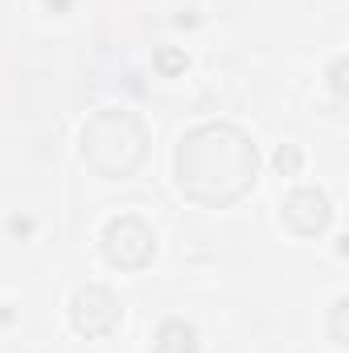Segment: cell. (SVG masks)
Returning <instances> with one entry per match:
<instances>
[{
    "label": "cell",
    "instance_id": "9c48e42d",
    "mask_svg": "<svg viewBox=\"0 0 349 353\" xmlns=\"http://www.w3.org/2000/svg\"><path fill=\"white\" fill-rule=\"evenodd\" d=\"M346 312H349V300L341 296V300L333 304V312H329V341H333V345H349V333H346Z\"/></svg>",
    "mask_w": 349,
    "mask_h": 353
},
{
    "label": "cell",
    "instance_id": "30bf717a",
    "mask_svg": "<svg viewBox=\"0 0 349 353\" xmlns=\"http://www.w3.org/2000/svg\"><path fill=\"white\" fill-rule=\"evenodd\" d=\"M329 87H333L337 99H346V58H337V62H333V70H329Z\"/></svg>",
    "mask_w": 349,
    "mask_h": 353
},
{
    "label": "cell",
    "instance_id": "7a4b0ae2",
    "mask_svg": "<svg viewBox=\"0 0 349 353\" xmlns=\"http://www.w3.org/2000/svg\"><path fill=\"white\" fill-rule=\"evenodd\" d=\"M148 144H152V132H148L144 115L128 111V107H103V111H94L83 123V136H79L83 165L99 181H123V176H132L144 165Z\"/></svg>",
    "mask_w": 349,
    "mask_h": 353
},
{
    "label": "cell",
    "instance_id": "ba28073f",
    "mask_svg": "<svg viewBox=\"0 0 349 353\" xmlns=\"http://www.w3.org/2000/svg\"><path fill=\"white\" fill-rule=\"evenodd\" d=\"M300 169H304L300 144H279V148H275V173L279 176H300Z\"/></svg>",
    "mask_w": 349,
    "mask_h": 353
},
{
    "label": "cell",
    "instance_id": "6da1fadb",
    "mask_svg": "<svg viewBox=\"0 0 349 353\" xmlns=\"http://www.w3.org/2000/svg\"><path fill=\"white\" fill-rule=\"evenodd\" d=\"M173 176L185 201L201 210H226L251 193L259 176V148L239 123H201L181 136Z\"/></svg>",
    "mask_w": 349,
    "mask_h": 353
},
{
    "label": "cell",
    "instance_id": "7c38bea8",
    "mask_svg": "<svg viewBox=\"0 0 349 353\" xmlns=\"http://www.w3.org/2000/svg\"><path fill=\"white\" fill-rule=\"evenodd\" d=\"M46 8L62 17V12H70V8H74V0H46Z\"/></svg>",
    "mask_w": 349,
    "mask_h": 353
},
{
    "label": "cell",
    "instance_id": "8fae6325",
    "mask_svg": "<svg viewBox=\"0 0 349 353\" xmlns=\"http://www.w3.org/2000/svg\"><path fill=\"white\" fill-rule=\"evenodd\" d=\"M29 230H33V222H29V218H8V234H21V239H25Z\"/></svg>",
    "mask_w": 349,
    "mask_h": 353
},
{
    "label": "cell",
    "instance_id": "52a82bcc",
    "mask_svg": "<svg viewBox=\"0 0 349 353\" xmlns=\"http://www.w3.org/2000/svg\"><path fill=\"white\" fill-rule=\"evenodd\" d=\"M152 66H157V74H165V79H177V74H185L189 58H185V50H177V46H165V50H157Z\"/></svg>",
    "mask_w": 349,
    "mask_h": 353
},
{
    "label": "cell",
    "instance_id": "277c9868",
    "mask_svg": "<svg viewBox=\"0 0 349 353\" xmlns=\"http://www.w3.org/2000/svg\"><path fill=\"white\" fill-rule=\"evenodd\" d=\"M119 321H123V308H119V300H115V292L107 283H87V288L74 292V300H70V325H74V333H83V337H107V333L119 329Z\"/></svg>",
    "mask_w": 349,
    "mask_h": 353
},
{
    "label": "cell",
    "instance_id": "3957f363",
    "mask_svg": "<svg viewBox=\"0 0 349 353\" xmlns=\"http://www.w3.org/2000/svg\"><path fill=\"white\" fill-rule=\"evenodd\" d=\"M103 259L119 271H144L157 259V230L140 214H119L103 226Z\"/></svg>",
    "mask_w": 349,
    "mask_h": 353
},
{
    "label": "cell",
    "instance_id": "5b68a950",
    "mask_svg": "<svg viewBox=\"0 0 349 353\" xmlns=\"http://www.w3.org/2000/svg\"><path fill=\"white\" fill-rule=\"evenodd\" d=\"M279 218L292 234L300 239H317L333 226V201L321 189H292L279 205Z\"/></svg>",
    "mask_w": 349,
    "mask_h": 353
},
{
    "label": "cell",
    "instance_id": "8992f818",
    "mask_svg": "<svg viewBox=\"0 0 349 353\" xmlns=\"http://www.w3.org/2000/svg\"><path fill=\"white\" fill-rule=\"evenodd\" d=\"M152 353H197V329L181 316L161 321V329L152 333Z\"/></svg>",
    "mask_w": 349,
    "mask_h": 353
}]
</instances>
